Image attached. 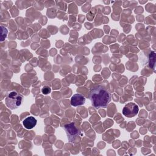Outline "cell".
<instances>
[{"label": "cell", "mask_w": 156, "mask_h": 156, "mask_svg": "<svg viewBox=\"0 0 156 156\" xmlns=\"http://www.w3.org/2000/svg\"><path fill=\"white\" fill-rule=\"evenodd\" d=\"M88 98L91 105L96 108L107 107L112 99L109 91L101 86L93 88L89 93Z\"/></svg>", "instance_id": "cell-1"}, {"label": "cell", "mask_w": 156, "mask_h": 156, "mask_svg": "<svg viewBox=\"0 0 156 156\" xmlns=\"http://www.w3.org/2000/svg\"><path fill=\"white\" fill-rule=\"evenodd\" d=\"M23 96L15 90H12L7 93L5 99V104L8 108L13 110L20 107L23 101Z\"/></svg>", "instance_id": "cell-2"}, {"label": "cell", "mask_w": 156, "mask_h": 156, "mask_svg": "<svg viewBox=\"0 0 156 156\" xmlns=\"http://www.w3.org/2000/svg\"><path fill=\"white\" fill-rule=\"evenodd\" d=\"M64 130L66 133L68 141L74 144L79 141L82 136L80 130L77 127L74 122H70L64 126Z\"/></svg>", "instance_id": "cell-3"}, {"label": "cell", "mask_w": 156, "mask_h": 156, "mask_svg": "<svg viewBox=\"0 0 156 156\" xmlns=\"http://www.w3.org/2000/svg\"><path fill=\"white\" fill-rule=\"evenodd\" d=\"M139 111L138 106L133 102L127 103L122 109V114L127 118H132L136 116Z\"/></svg>", "instance_id": "cell-4"}, {"label": "cell", "mask_w": 156, "mask_h": 156, "mask_svg": "<svg viewBox=\"0 0 156 156\" xmlns=\"http://www.w3.org/2000/svg\"><path fill=\"white\" fill-rule=\"evenodd\" d=\"M85 102V98L81 94H74L71 98V105L74 107L82 105Z\"/></svg>", "instance_id": "cell-5"}, {"label": "cell", "mask_w": 156, "mask_h": 156, "mask_svg": "<svg viewBox=\"0 0 156 156\" xmlns=\"http://www.w3.org/2000/svg\"><path fill=\"white\" fill-rule=\"evenodd\" d=\"M37 122V120L33 116H29L24 119L23 121V124L27 129H32L34 128Z\"/></svg>", "instance_id": "cell-6"}, {"label": "cell", "mask_w": 156, "mask_h": 156, "mask_svg": "<svg viewBox=\"0 0 156 156\" xmlns=\"http://www.w3.org/2000/svg\"><path fill=\"white\" fill-rule=\"evenodd\" d=\"M1 41H2L7 37L8 31H7V29L3 26H1Z\"/></svg>", "instance_id": "cell-7"}, {"label": "cell", "mask_w": 156, "mask_h": 156, "mask_svg": "<svg viewBox=\"0 0 156 156\" xmlns=\"http://www.w3.org/2000/svg\"><path fill=\"white\" fill-rule=\"evenodd\" d=\"M51 91V89L48 86H44L41 89V92L43 94H48L50 93Z\"/></svg>", "instance_id": "cell-8"}]
</instances>
